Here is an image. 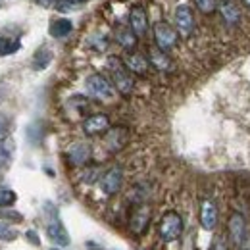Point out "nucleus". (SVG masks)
Here are the masks:
<instances>
[{"label": "nucleus", "mask_w": 250, "mask_h": 250, "mask_svg": "<svg viewBox=\"0 0 250 250\" xmlns=\"http://www.w3.org/2000/svg\"><path fill=\"white\" fill-rule=\"evenodd\" d=\"M8 133H10V120L4 114H0V141L8 139Z\"/></svg>", "instance_id": "obj_27"}, {"label": "nucleus", "mask_w": 250, "mask_h": 250, "mask_svg": "<svg viewBox=\"0 0 250 250\" xmlns=\"http://www.w3.org/2000/svg\"><path fill=\"white\" fill-rule=\"evenodd\" d=\"M124 63H125V67H127L131 73H135V75H146V73H148V67H150L148 58L143 56V54H139V52L127 54Z\"/></svg>", "instance_id": "obj_14"}, {"label": "nucleus", "mask_w": 250, "mask_h": 250, "mask_svg": "<svg viewBox=\"0 0 250 250\" xmlns=\"http://www.w3.org/2000/svg\"><path fill=\"white\" fill-rule=\"evenodd\" d=\"M108 69H110V73H112V81H114V87H116L118 93L124 94V96H129V94L133 93L135 83H133L131 71L125 67V63L122 62L120 58L110 56V58H108Z\"/></svg>", "instance_id": "obj_1"}, {"label": "nucleus", "mask_w": 250, "mask_h": 250, "mask_svg": "<svg viewBox=\"0 0 250 250\" xmlns=\"http://www.w3.org/2000/svg\"><path fill=\"white\" fill-rule=\"evenodd\" d=\"M243 4H247V6L250 8V0H243Z\"/></svg>", "instance_id": "obj_35"}, {"label": "nucleus", "mask_w": 250, "mask_h": 250, "mask_svg": "<svg viewBox=\"0 0 250 250\" xmlns=\"http://www.w3.org/2000/svg\"><path fill=\"white\" fill-rule=\"evenodd\" d=\"M50 62H52V50L48 46H41L33 56V69L42 71L50 65Z\"/></svg>", "instance_id": "obj_19"}, {"label": "nucleus", "mask_w": 250, "mask_h": 250, "mask_svg": "<svg viewBox=\"0 0 250 250\" xmlns=\"http://www.w3.org/2000/svg\"><path fill=\"white\" fill-rule=\"evenodd\" d=\"M39 6H42V8H50V6H54L56 4V0H35Z\"/></svg>", "instance_id": "obj_31"}, {"label": "nucleus", "mask_w": 250, "mask_h": 250, "mask_svg": "<svg viewBox=\"0 0 250 250\" xmlns=\"http://www.w3.org/2000/svg\"><path fill=\"white\" fill-rule=\"evenodd\" d=\"M200 223L206 231H214L218 225V206L214 200H204L200 206Z\"/></svg>", "instance_id": "obj_13"}, {"label": "nucleus", "mask_w": 250, "mask_h": 250, "mask_svg": "<svg viewBox=\"0 0 250 250\" xmlns=\"http://www.w3.org/2000/svg\"><path fill=\"white\" fill-rule=\"evenodd\" d=\"M65 156H67V162L71 166H77V167L87 166L91 160V146L87 143H73L67 146Z\"/></svg>", "instance_id": "obj_10"}, {"label": "nucleus", "mask_w": 250, "mask_h": 250, "mask_svg": "<svg viewBox=\"0 0 250 250\" xmlns=\"http://www.w3.org/2000/svg\"><path fill=\"white\" fill-rule=\"evenodd\" d=\"M46 206H48V210H50V214H48V223H46V235H48V239H50L54 245H58V247H67V245L71 243V239H69V233H67L65 225L62 223V219L58 216L56 208L50 206V204H46Z\"/></svg>", "instance_id": "obj_2"}, {"label": "nucleus", "mask_w": 250, "mask_h": 250, "mask_svg": "<svg viewBox=\"0 0 250 250\" xmlns=\"http://www.w3.org/2000/svg\"><path fill=\"white\" fill-rule=\"evenodd\" d=\"M150 218H152V212H150V208H148L146 204L137 206V208L133 210V214H131V219H129L131 231H133L135 235H143V233L146 231L148 223H150Z\"/></svg>", "instance_id": "obj_9"}, {"label": "nucleus", "mask_w": 250, "mask_h": 250, "mask_svg": "<svg viewBox=\"0 0 250 250\" xmlns=\"http://www.w3.org/2000/svg\"><path fill=\"white\" fill-rule=\"evenodd\" d=\"M14 158V143L10 139L0 141V169H6Z\"/></svg>", "instance_id": "obj_20"}, {"label": "nucleus", "mask_w": 250, "mask_h": 250, "mask_svg": "<svg viewBox=\"0 0 250 250\" xmlns=\"http://www.w3.org/2000/svg\"><path fill=\"white\" fill-rule=\"evenodd\" d=\"M77 2H73V0H56V4H54V8L58 10V12H73V10H77Z\"/></svg>", "instance_id": "obj_26"}, {"label": "nucleus", "mask_w": 250, "mask_h": 250, "mask_svg": "<svg viewBox=\"0 0 250 250\" xmlns=\"http://www.w3.org/2000/svg\"><path fill=\"white\" fill-rule=\"evenodd\" d=\"M87 250H104L102 247H98L96 243H87Z\"/></svg>", "instance_id": "obj_33"}, {"label": "nucleus", "mask_w": 250, "mask_h": 250, "mask_svg": "<svg viewBox=\"0 0 250 250\" xmlns=\"http://www.w3.org/2000/svg\"><path fill=\"white\" fill-rule=\"evenodd\" d=\"M20 46H21V44H20L18 41L0 37V56H10V54H14L16 50H20Z\"/></svg>", "instance_id": "obj_22"}, {"label": "nucleus", "mask_w": 250, "mask_h": 250, "mask_svg": "<svg viewBox=\"0 0 250 250\" xmlns=\"http://www.w3.org/2000/svg\"><path fill=\"white\" fill-rule=\"evenodd\" d=\"M127 137H129V133H127V129H124V127L108 129L106 131V146H108V150L118 152L120 148H124L125 143H127Z\"/></svg>", "instance_id": "obj_15"}, {"label": "nucleus", "mask_w": 250, "mask_h": 250, "mask_svg": "<svg viewBox=\"0 0 250 250\" xmlns=\"http://www.w3.org/2000/svg\"><path fill=\"white\" fill-rule=\"evenodd\" d=\"M194 4H196V8H198L202 14H212V12L218 8L216 0H194Z\"/></svg>", "instance_id": "obj_25"}, {"label": "nucleus", "mask_w": 250, "mask_h": 250, "mask_svg": "<svg viewBox=\"0 0 250 250\" xmlns=\"http://www.w3.org/2000/svg\"><path fill=\"white\" fill-rule=\"evenodd\" d=\"M96 177H98V169H96V167H91V169H87V171L83 173V181H85V183H94Z\"/></svg>", "instance_id": "obj_29"}, {"label": "nucleus", "mask_w": 250, "mask_h": 250, "mask_svg": "<svg viewBox=\"0 0 250 250\" xmlns=\"http://www.w3.org/2000/svg\"><path fill=\"white\" fill-rule=\"evenodd\" d=\"M18 239V231H14L6 221H0V241H14Z\"/></svg>", "instance_id": "obj_24"}, {"label": "nucleus", "mask_w": 250, "mask_h": 250, "mask_svg": "<svg viewBox=\"0 0 250 250\" xmlns=\"http://www.w3.org/2000/svg\"><path fill=\"white\" fill-rule=\"evenodd\" d=\"M158 233L162 237V241L166 243H173L181 237L183 233V219L177 212H167L164 214V218L160 219V225H158Z\"/></svg>", "instance_id": "obj_3"}, {"label": "nucleus", "mask_w": 250, "mask_h": 250, "mask_svg": "<svg viewBox=\"0 0 250 250\" xmlns=\"http://www.w3.org/2000/svg\"><path fill=\"white\" fill-rule=\"evenodd\" d=\"M148 62L152 67H156L158 71H171L173 69V62H171V58L167 56V52H164V50H160V48H150V52H148Z\"/></svg>", "instance_id": "obj_16"}, {"label": "nucleus", "mask_w": 250, "mask_h": 250, "mask_svg": "<svg viewBox=\"0 0 250 250\" xmlns=\"http://www.w3.org/2000/svg\"><path fill=\"white\" fill-rule=\"evenodd\" d=\"M0 216L6 219H10V221H21L23 219V216L21 214H18V212H14V210H0Z\"/></svg>", "instance_id": "obj_28"}, {"label": "nucleus", "mask_w": 250, "mask_h": 250, "mask_svg": "<svg viewBox=\"0 0 250 250\" xmlns=\"http://www.w3.org/2000/svg\"><path fill=\"white\" fill-rule=\"evenodd\" d=\"M116 41H118L120 46H124L125 50H129V48H135L137 35L131 31V27H125V29H120V31L116 33Z\"/></svg>", "instance_id": "obj_21"}, {"label": "nucleus", "mask_w": 250, "mask_h": 250, "mask_svg": "<svg viewBox=\"0 0 250 250\" xmlns=\"http://www.w3.org/2000/svg\"><path fill=\"white\" fill-rule=\"evenodd\" d=\"M73 2H77V4H83V2H89V0H73Z\"/></svg>", "instance_id": "obj_34"}, {"label": "nucleus", "mask_w": 250, "mask_h": 250, "mask_svg": "<svg viewBox=\"0 0 250 250\" xmlns=\"http://www.w3.org/2000/svg\"><path fill=\"white\" fill-rule=\"evenodd\" d=\"M27 239L31 241L33 245H37V247H39V243H41V241H39V235H35V231H27Z\"/></svg>", "instance_id": "obj_32"}, {"label": "nucleus", "mask_w": 250, "mask_h": 250, "mask_svg": "<svg viewBox=\"0 0 250 250\" xmlns=\"http://www.w3.org/2000/svg\"><path fill=\"white\" fill-rule=\"evenodd\" d=\"M129 27H131V31L135 33L137 37L146 35V31H148V16H146L145 8L135 6L131 10V14H129Z\"/></svg>", "instance_id": "obj_12"}, {"label": "nucleus", "mask_w": 250, "mask_h": 250, "mask_svg": "<svg viewBox=\"0 0 250 250\" xmlns=\"http://www.w3.org/2000/svg\"><path fill=\"white\" fill-rule=\"evenodd\" d=\"M173 23H175V29L181 37H190L194 33V14L187 4H181L175 8Z\"/></svg>", "instance_id": "obj_8"}, {"label": "nucleus", "mask_w": 250, "mask_h": 250, "mask_svg": "<svg viewBox=\"0 0 250 250\" xmlns=\"http://www.w3.org/2000/svg\"><path fill=\"white\" fill-rule=\"evenodd\" d=\"M16 200H18V196H16V192L12 188L0 187V208H10Z\"/></svg>", "instance_id": "obj_23"}, {"label": "nucleus", "mask_w": 250, "mask_h": 250, "mask_svg": "<svg viewBox=\"0 0 250 250\" xmlns=\"http://www.w3.org/2000/svg\"><path fill=\"white\" fill-rule=\"evenodd\" d=\"M100 190L106 194V196H114L120 192V188L124 185V171L120 166H114L110 167L102 177H100Z\"/></svg>", "instance_id": "obj_7"}, {"label": "nucleus", "mask_w": 250, "mask_h": 250, "mask_svg": "<svg viewBox=\"0 0 250 250\" xmlns=\"http://www.w3.org/2000/svg\"><path fill=\"white\" fill-rule=\"evenodd\" d=\"M219 8V14L221 18L229 23V25H237L241 21V10L237 8V4L233 0H221L218 4Z\"/></svg>", "instance_id": "obj_17"}, {"label": "nucleus", "mask_w": 250, "mask_h": 250, "mask_svg": "<svg viewBox=\"0 0 250 250\" xmlns=\"http://www.w3.org/2000/svg\"><path fill=\"white\" fill-rule=\"evenodd\" d=\"M212 250H227V245H225V241L218 237L216 241H214V245H212Z\"/></svg>", "instance_id": "obj_30"}, {"label": "nucleus", "mask_w": 250, "mask_h": 250, "mask_svg": "<svg viewBox=\"0 0 250 250\" xmlns=\"http://www.w3.org/2000/svg\"><path fill=\"white\" fill-rule=\"evenodd\" d=\"M154 41L156 46L164 52H169L177 44V31L167 21H156L154 23Z\"/></svg>", "instance_id": "obj_6"}, {"label": "nucleus", "mask_w": 250, "mask_h": 250, "mask_svg": "<svg viewBox=\"0 0 250 250\" xmlns=\"http://www.w3.org/2000/svg\"><path fill=\"white\" fill-rule=\"evenodd\" d=\"M110 129V118L106 114H93L83 122V131L85 135L94 137V135H102Z\"/></svg>", "instance_id": "obj_11"}, {"label": "nucleus", "mask_w": 250, "mask_h": 250, "mask_svg": "<svg viewBox=\"0 0 250 250\" xmlns=\"http://www.w3.org/2000/svg\"><path fill=\"white\" fill-rule=\"evenodd\" d=\"M85 87L91 96L98 98V100H112L114 98V85L100 73H93L87 77Z\"/></svg>", "instance_id": "obj_5"}, {"label": "nucleus", "mask_w": 250, "mask_h": 250, "mask_svg": "<svg viewBox=\"0 0 250 250\" xmlns=\"http://www.w3.org/2000/svg\"><path fill=\"white\" fill-rule=\"evenodd\" d=\"M227 227H229V239H231V243L237 249H247L250 239H249V225H247L245 216L243 214H237V212L231 214Z\"/></svg>", "instance_id": "obj_4"}, {"label": "nucleus", "mask_w": 250, "mask_h": 250, "mask_svg": "<svg viewBox=\"0 0 250 250\" xmlns=\"http://www.w3.org/2000/svg\"><path fill=\"white\" fill-rule=\"evenodd\" d=\"M50 250H62V249H50Z\"/></svg>", "instance_id": "obj_36"}, {"label": "nucleus", "mask_w": 250, "mask_h": 250, "mask_svg": "<svg viewBox=\"0 0 250 250\" xmlns=\"http://www.w3.org/2000/svg\"><path fill=\"white\" fill-rule=\"evenodd\" d=\"M71 31H73V23L67 18H60V20L50 21V27H48V33L54 39H63V37H67Z\"/></svg>", "instance_id": "obj_18"}]
</instances>
